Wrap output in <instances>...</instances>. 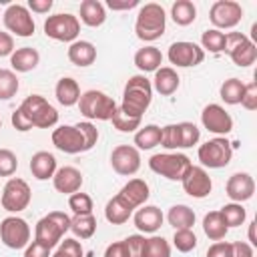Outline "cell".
I'll return each mask as SVG.
<instances>
[{
	"label": "cell",
	"instance_id": "cell-1",
	"mask_svg": "<svg viewBox=\"0 0 257 257\" xmlns=\"http://www.w3.org/2000/svg\"><path fill=\"white\" fill-rule=\"evenodd\" d=\"M153 102V84L145 74H135L126 80L124 90H122V102H120V110L128 116L135 118H143V114L147 112V108Z\"/></svg>",
	"mask_w": 257,
	"mask_h": 257
},
{
	"label": "cell",
	"instance_id": "cell-2",
	"mask_svg": "<svg viewBox=\"0 0 257 257\" xmlns=\"http://www.w3.org/2000/svg\"><path fill=\"white\" fill-rule=\"evenodd\" d=\"M165 28H167V14L161 4L149 2V4L141 6V10L137 14V22H135L137 38H141L145 42H153L165 34Z\"/></svg>",
	"mask_w": 257,
	"mask_h": 257
},
{
	"label": "cell",
	"instance_id": "cell-3",
	"mask_svg": "<svg viewBox=\"0 0 257 257\" xmlns=\"http://www.w3.org/2000/svg\"><path fill=\"white\" fill-rule=\"evenodd\" d=\"M66 231H70V217L62 211H50L48 215L38 219L34 227V241L48 249H54L62 241Z\"/></svg>",
	"mask_w": 257,
	"mask_h": 257
},
{
	"label": "cell",
	"instance_id": "cell-4",
	"mask_svg": "<svg viewBox=\"0 0 257 257\" xmlns=\"http://www.w3.org/2000/svg\"><path fill=\"white\" fill-rule=\"evenodd\" d=\"M18 110L26 116L32 128H52L58 122V110L42 94L26 96L22 104L18 106Z\"/></svg>",
	"mask_w": 257,
	"mask_h": 257
},
{
	"label": "cell",
	"instance_id": "cell-5",
	"mask_svg": "<svg viewBox=\"0 0 257 257\" xmlns=\"http://www.w3.org/2000/svg\"><path fill=\"white\" fill-rule=\"evenodd\" d=\"M78 110L86 120H110L116 110V102L106 92L92 88L80 94Z\"/></svg>",
	"mask_w": 257,
	"mask_h": 257
},
{
	"label": "cell",
	"instance_id": "cell-6",
	"mask_svg": "<svg viewBox=\"0 0 257 257\" xmlns=\"http://www.w3.org/2000/svg\"><path fill=\"white\" fill-rule=\"evenodd\" d=\"M191 159L185 153H157L149 159V169L169 181H181L191 167Z\"/></svg>",
	"mask_w": 257,
	"mask_h": 257
},
{
	"label": "cell",
	"instance_id": "cell-7",
	"mask_svg": "<svg viewBox=\"0 0 257 257\" xmlns=\"http://www.w3.org/2000/svg\"><path fill=\"white\" fill-rule=\"evenodd\" d=\"M44 34L56 42H74L80 34V20L70 12L52 14L44 20Z\"/></svg>",
	"mask_w": 257,
	"mask_h": 257
},
{
	"label": "cell",
	"instance_id": "cell-8",
	"mask_svg": "<svg viewBox=\"0 0 257 257\" xmlns=\"http://www.w3.org/2000/svg\"><path fill=\"white\" fill-rule=\"evenodd\" d=\"M233 64L245 68L257 60V44L243 32H229L225 34V50Z\"/></svg>",
	"mask_w": 257,
	"mask_h": 257
},
{
	"label": "cell",
	"instance_id": "cell-9",
	"mask_svg": "<svg viewBox=\"0 0 257 257\" xmlns=\"http://www.w3.org/2000/svg\"><path fill=\"white\" fill-rule=\"evenodd\" d=\"M197 157L203 167L209 169H223L231 163L233 159V147L225 137H215L203 143L197 151Z\"/></svg>",
	"mask_w": 257,
	"mask_h": 257
},
{
	"label": "cell",
	"instance_id": "cell-10",
	"mask_svg": "<svg viewBox=\"0 0 257 257\" xmlns=\"http://www.w3.org/2000/svg\"><path fill=\"white\" fill-rule=\"evenodd\" d=\"M30 199H32V191L28 187V183L24 179H18V177H10L2 189V197H0V203H2V209L8 211V213H20L24 211L28 205H30Z\"/></svg>",
	"mask_w": 257,
	"mask_h": 257
},
{
	"label": "cell",
	"instance_id": "cell-11",
	"mask_svg": "<svg viewBox=\"0 0 257 257\" xmlns=\"http://www.w3.org/2000/svg\"><path fill=\"white\" fill-rule=\"evenodd\" d=\"M0 241L8 247V249H24L30 243V225L18 217V215H10L6 219H2L0 223Z\"/></svg>",
	"mask_w": 257,
	"mask_h": 257
},
{
	"label": "cell",
	"instance_id": "cell-12",
	"mask_svg": "<svg viewBox=\"0 0 257 257\" xmlns=\"http://www.w3.org/2000/svg\"><path fill=\"white\" fill-rule=\"evenodd\" d=\"M2 22L8 32H12L20 38H28L36 30L34 18L24 4H10L2 14Z\"/></svg>",
	"mask_w": 257,
	"mask_h": 257
},
{
	"label": "cell",
	"instance_id": "cell-13",
	"mask_svg": "<svg viewBox=\"0 0 257 257\" xmlns=\"http://www.w3.org/2000/svg\"><path fill=\"white\" fill-rule=\"evenodd\" d=\"M243 18V8L235 0H217L209 10V20L215 30H231Z\"/></svg>",
	"mask_w": 257,
	"mask_h": 257
},
{
	"label": "cell",
	"instance_id": "cell-14",
	"mask_svg": "<svg viewBox=\"0 0 257 257\" xmlns=\"http://www.w3.org/2000/svg\"><path fill=\"white\" fill-rule=\"evenodd\" d=\"M52 145L66 155H78L86 153V141L84 133L78 128V124H60L52 131Z\"/></svg>",
	"mask_w": 257,
	"mask_h": 257
},
{
	"label": "cell",
	"instance_id": "cell-15",
	"mask_svg": "<svg viewBox=\"0 0 257 257\" xmlns=\"http://www.w3.org/2000/svg\"><path fill=\"white\" fill-rule=\"evenodd\" d=\"M167 58L171 64L179 66V68H189V66H197L205 60V50L189 40H177L169 46Z\"/></svg>",
	"mask_w": 257,
	"mask_h": 257
},
{
	"label": "cell",
	"instance_id": "cell-16",
	"mask_svg": "<svg viewBox=\"0 0 257 257\" xmlns=\"http://www.w3.org/2000/svg\"><path fill=\"white\" fill-rule=\"evenodd\" d=\"M110 167L116 175L133 177L141 169V153L133 145H118L110 153Z\"/></svg>",
	"mask_w": 257,
	"mask_h": 257
},
{
	"label": "cell",
	"instance_id": "cell-17",
	"mask_svg": "<svg viewBox=\"0 0 257 257\" xmlns=\"http://www.w3.org/2000/svg\"><path fill=\"white\" fill-rule=\"evenodd\" d=\"M201 122H203V126L209 133H213L217 137H225V135H229L233 131V118H231V114L221 104H215V102H211V104H207L203 108Z\"/></svg>",
	"mask_w": 257,
	"mask_h": 257
},
{
	"label": "cell",
	"instance_id": "cell-18",
	"mask_svg": "<svg viewBox=\"0 0 257 257\" xmlns=\"http://www.w3.org/2000/svg\"><path fill=\"white\" fill-rule=\"evenodd\" d=\"M181 183H183V191L193 199H205L213 191V181L205 171V167L191 165L185 177L181 179Z\"/></svg>",
	"mask_w": 257,
	"mask_h": 257
},
{
	"label": "cell",
	"instance_id": "cell-19",
	"mask_svg": "<svg viewBox=\"0 0 257 257\" xmlns=\"http://www.w3.org/2000/svg\"><path fill=\"white\" fill-rule=\"evenodd\" d=\"M225 193L231 199V203H245L255 193V181L249 173H233L227 179Z\"/></svg>",
	"mask_w": 257,
	"mask_h": 257
},
{
	"label": "cell",
	"instance_id": "cell-20",
	"mask_svg": "<svg viewBox=\"0 0 257 257\" xmlns=\"http://www.w3.org/2000/svg\"><path fill=\"white\" fill-rule=\"evenodd\" d=\"M82 173L76 169V167H60L56 169L54 177H52V185L58 193L62 195H72V193H78L80 187H82Z\"/></svg>",
	"mask_w": 257,
	"mask_h": 257
},
{
	"label": "cell",
	"instance_id": "cell-21",
	"mask_svg": "<svg viewBox=\"0 0 257 257\" xmlns=\"http://www.w3.org/2000/svg\"><path fill=\"white\" fill-rule=\"evenodd\" d=\"M133 221H135V227L141 233H157L161 229L163 221H165V215L155 205H143V207L137 209Z\"/></svg>",
	"mask_w": 257,
	"mask_h": 257
},
{
	"label": "cell",
	"instance_id": "cell-22",
	"mask_svg": "<svg viewBox=\"0 0 257 257\" xmlns=\"http://www.w3.org/2000/svg\"><path fill=\"white\" fill-rule=\"evenodd\" d=\"M58 165H56V157L48 151H38L32 155L30 159V173L36 181H48L54 177Z\"/></svg>",
	"mask_w": 257,
	"mask_h": 257
},
{
	"label": "cell",
	"instance_id": "cell-23",
	"mask_svg": "<svg viewBox=\"0 0 257 257\" xmlns=\"http://www.w3.org/2000/svg\"><path fill=\"white\" fill-rule=\"evenodd\" d=\"M118 195L133 207V209H139L143 207L149 197H151V189H149V183L143 181V179H131L128 183H124V187L118 191Z\"/></svg>",
	"mask_w": 257,
	"mask_h": 257
},
{
	"label": "cell",
	"instance_id": "cell-24",
	"mask_svg": "<svg viewBox=\"0 0 257 257\" xmlns=\"http://www.w3.org/2000/svg\"><path fill=\"white\" fill-rule=\"evenodd\" d=\"M151 84L153 90H157L161 96H171L177 92L181 78L173 66H161L159 70H155V78L151 80Z\"/></svg>",
	"mask_w": 257,
	"mask_h": 257
},
{
	"label": "cell",
	"instance_id": "cell-25",
	"mask_svg": "<svg viewBox=\"0 0 257 257\" xmlns=\"http://www.w3.org/2000/svg\"><path fill=\"white\" fill-rule=\"evenodd\" d=\"M66 56L74 66H90L96 60V48L88 40H74L68 46Z\"/></svg>",
	"mask_w": 257,
	"mask_h": 257
},
{
	"label": "cell",
	"instance_id": "cell-26",
	"mask_svg": "<svg viewBox=\"0 0 257 257\" xmlns=\"http://www.w3.org/2000/svg\"><path fill=\"white\" fill-rule=\"evenodd\" d=\"M38 62H40V54L32 46L16 48L10 54V66H12L14 72H30L38 66Z\"/></svg>",
	"mask_w": 257,
	"mask_h": 257
},
{
	"label": "cell",
	"instance_id": "cell-27",
	"mask_svg": "<svg viewBox=\"0 0 257 257\" xmlns=\"http://www.w3.org/2000/svg\"><path fill=\"white\" fill-rule=\"evenodd\" d=\"M161 64H163V52L157 46H143L135 52V66L143 74L159 70Z\"/></svg>",
	"mask_w": 257,
	"mask_h": 257
},
{
	"label": "cell",
	"instance_id": "cell-28",
	"mask_svg": "<svg viewBox=\"0 0 257 257\" xmlns=\"http://www.w3.org/2000/svg\"><path fill=\"white\" fill-rule=\"evenodd\" d=\"M54 96L62 106H74L80 98V86L72 76H62L54 86Z\"/></svg>",
	"mask_w": 257,
	"mask_h": 257
},
{
	"label": "cell",
	"instance_id": "cell-29",
	"mask_svg": "<svg viewBox=\"0 0 257 257\" xmlns=\"http://www.w3.org/2000/svg\"><path fill=\"white\" fill-rule=\"evenodd\" d=\"M133 211H135V209L116 193V195L106 203V207H104V219H106L110 225H122V223H126V221L131 219Z\"/></svg>",
	"mask_w": 257,
	"mask_h": 257
},
{
	"label": "cell",
	"instance_id": "cell-30",
	"mask_svg": "<svg viewBox=\"0 0 257 257\" xmlns=\"http://www.w3.org/2000/svg\"><path fill=\"white\" fill-rule=\"evenodd\" d=\"M106 20V8L102 2L98 0H82L80 2V22L90 26V28H98L102 26Z\"/></svg>",
	"mask_w": 257,
	"mask_h": 257
},
{
	"label": "cell",
	"instance_id": "cell-31",
	"mask_svg": "<svg viewBox=\"0 0 257 257\" xmlns=\"http://www.w3.org/2000/svg\"><path fill=\"white\" fill-rule=\"evenodd\" d=\"M195 219H197V215L189 205H173L167 213V221L171 227H175V231L177 229H193Z\"/></svg>",
	"mask_w": 257,
	"mask_h": 257
},
{
	"label": "cell",
	"instance_id": "cell-32",
	"mask_svg": "<svg viewBox=\"0 0 257 257\" xmlns=\"http://www.w3.org/2000/svg\"><path fill=\"white\" fill-rule=\"evenodd\" d=\"M203 231L211 241H223L229 233V227L225 225L219 211H211L203 217Z\"/></svg>",
	"mask_w": 257,
	"mask_h": 257
},
{
	"label": "cell",
	"instance_id": "cell-33",
	"mask_svg": "<svg viewBox=\"0 0 257 257\" xmlns=\"http://www.w3.org/2000/svg\"><path fill=\"white\" fill-rule=\"evenodd\" d=\"M161 145V126L159 124H145L135 133V149L151 151Z\"/></svg>",
	"mask_w": 257,
	"mask_h": 257
},
{
	"label": "cell",
	"instance_id": "cell-34",
	"mask_svg": "<svg viewBox=\"0 0 257 257\" xmlns=\"http://www.w3.org/2000/svg\"><path fill=\"white\" fill-rule=\"evenodd\" d=\"M171 18L177 26H189L197 18V6L191 0H177L171 6Z\"/></svg>",
	"mask_w": 257,
	"mask_h": 257
},
{
	"label": "cell",
	"instance_id": "cell-35",
	"mask_svg": "<svg viewBox=\"0 0 257 257\" xmlns=\"http://www.w3.org/2000/svg\"><path fill=\"white\" fill-rule=\"evenodd\" d=\"M70 231L74 239H90L96 233V219L92 213L88 215H74L70 219Z\"/></svg>",
	"mask_w": 257,
	"mask_h": 257
},
{
	"label": "cell",
	"instance_id": "cell-36",
	"mask_svg": "<svg viewBox=\"0 0 257 257\" xmlns=\"http://www.w3.org/2000/svg\"><path fill=\"white\" fill-rule=\"evenodd\" d=\"M243 90H245V82H241L239 78H227L219 88V96L225 104H239Z\"/></svg>",
	"mask_w": 257,
	"mask_h": 257
},
{
	"label": "cell",
	"instance_id": "cell-37",
	"mask_svg": "<svg viewBox=\"0 0 257 257\" xmlns=\"http://www.w3.org/2000/svg\"><path fill=\"white\" fill-rule=\"evenodd\" d=\"M177 133H179V147L181 149H189V147H195L201 139V131L195 122H189V120H183V122H177Z\"/></svg>",
	"mask_w": 257,
	"mask_h": 257
},
{
	"label": "cell",
	"instance_id": "cell-38",
	"mask_svg": "<svg viewBox=\"0 0 257 257\" xmlns=\"http://www.w3.org/2000/svg\"><path fill=\"white\" fill-rule=\"evenodd\" d=\"M219 213H221V217H223V221H225V225L229 229L243 225L245 219H247V213H245V209H243L241 203H227V205L221 207Z\"/></svg>",
	"mask_w": 257,
	"mask_h": 257
},
{
	"label": "cell",
	"instance_id": "cell-39",
	"mask_svg": "<svg viewBox=\"0 0 257 257\" xmlns=\"http://www.w3.org/2000/svg\"><path fill=\"white\" fill-rule=\"evenodd\" d=\"M20 88L18 76L14 70L0 68V100H10Z\"/></svg>",
	"mask_w": 257,
	"mask_h": 257
},
{
	"label": "cell",
	"instance_id": "cell-40",
	"mask_svg": "<svg viewBox=\"0 0 257 257\" xmlns=\"http://www.w3.org/2000/svg\"><path fill=\"white\" fill-rule=\"evenodd\" d=\"M201 48L203 50H209L213 54H219L225 50V32L221 30H215V28H209L201 34Z\"/></svg>",
	"mask_w": 257,
	"mask_h": 257
},
{
	"label": "cell",
	"instance_id": "cell-41",
	"mask_svg": "<svg viewBox=\"0 0 257 257\" xmlns=\"http://www.w3.org/2000/svg\"><path fill=\"white\" fill-rule=\"evenodd\" d=\"M143 257H171V245L165 237L153 235L145 243V253Z\"/></svg>",
	"mask_w": 257,
	"mask_h": 257
},
{
	"label": "cell",
	"instance_id": "cell-42",
	"mask_svg": "<svg viewBox=\"0 0 257 257\" xmlns=\"http://www.w3.org/2000/svg\"><path fill=\"white\" fill-rule=\"evenodd\" d=\"M110 122H112V126H114L118 133H137V128H141V118H135V116L124 114L118 106H116V110H114Z\"/></svg>",
	"mask_w": 257,
	"mask_h": 257
},
{
	"label": "cell",
	"instance_id": "cell-43",
	"mask_svg": "<svg viewBox=\"0 0 257 257\" xmlns=\"http://www.w3.org/2000/svg\"><path fill=\"white\" fill-rule=\"evenodd\" d=\"M173 245L181 253H189L197 247V235L193 229H177L173 235Z\"/></svg>",
	"mask_w": 257,
	"mask_h": 257
},
{
	"label": "cell",
	"instance_id": "cell-44",
	"mask_svg": "<svg viewBox=\"0 0 257 257\" xmlns=\"http://www.w3.org/2000/svg\"><path fill=\"white\" fill-rule=\"evenodd\" d=\"M50 257H84V249L80 241H76L74 237H66L56 245V251Z\"/></svg>",
	"mask_w": 257,
	"mask_h": 257
},
{
	"label": "cell",
	"instance_id": "cell-45",
	"mask_svg": "<svg viewBox=\"0 0 257 257\" xmlns=\"http://www.w3.org/2000/svg\"><path fill=\"white\" fill-rule=\"evenodd\" d=\"M68 207L72 209L74 215H88L92 213V199L90 195L78 191V193L68 195Z\"/></svg>",
	"mask_w": 257,
	"mask_h": 257
},
{
	"label": "cell",
	"instance_id": "cell-46",
	"mask_svg": "<svg viewBox=\"0 0 257 257\" xmlns=\"http://www.w3.org/2000/svg\"><path fill=\"white\" fill-rule=\"evenodd\" d=\"M18 169V157L10 149H0V177H12Z\"/></svg>",
	"mask_w": 257,
	"mask_h": 257
},
{
	"label": "cell",
	"instance_id": "cell-47",
	"mask_svg": "<svg viewBox=\"0 0 257 257\" xmlns=\"http://www.w3.org/2000/svg\"><path fill=\"white\" fill-rule=\"evenodd\" d=\"M122 241H124V245H126L128 257H143V253H145V243H147L145 235H141V233L128 235V237L122 239Z\"/></svg>",
	"mask_w": 257,
	"mask_h": 257
},
{
	"label": "cell",
	"instance_id": "cell-48",
	"mask_svg": "<svg viewBox=\"0 0 257 257\" xmlns=\"http://www.w3.org/2000/svg\"><path fill=\"white\" fill-rule=\"evenodd\" d=\"M239 104L245 110H255L257 108V82L245 84V90H243V96H241V102Z\"/></svg>",
	"mask_w": 257,
	"mask_h": 257
},
{
	"label": "cell",
	"instance_id": "cell-49",
	"mask_svg": "<svg viewBox=\"0 0 257 257\" xmlns=\"http://www.w3.org/2000/svg\"><path fill=\"white\" fill-rule=\"evenodd\" d=\"M78 124V128L84 133V141H86V149L90 151L94 145H96V141H98V128L90 122V120H82V122H76Z\"/></svg>",
	"mask_w": 257,
	"mask_h": 257
},
{
	"label": "cell",
	"instance_id": "cell-50",
	"mask_svg": "<svg viewBox=\"0 0 257 257\" xmlns=\"http://www.w3.org/2000/svg\"><path fill=\"white\" fill-rule=\"evenodd\" d=\"M205 257H231V243L227 241H215L209 249Z\"/></svg>",
	"mask_w": 257,
	"mask_h": 257
},
{
	"label": "cell",
	"instance_id": "cell-51",
	"mask_svg": "<svg viewBox=\"0 0 257 257\" xmlns=\"http://www.w3.org/2000/svg\"><path fill=\"white\" fill-rule=\"evenodd\" d=\"M52 255V249L40 245L38 241H32L24 247V257H50Z\"/></svg>",
	"mask_w": 257,
	"mask_h": 257
},
{
	"label": "cell",
	"instance_id": "cell-52",
	"mask_svg": "<svg viewBox=\"0 0 257 257\" xmlns=\"http://www.w3.org/2000/svg\"><path fill=\"white\" fill-rule=\"evenodd\" d=\"M14 50H16V48H14V38H12V34L0 30V58H2V56H10Z\"/></svg>",
	"mask_w": 257,
	"mask_h": 257
},
{
	"label": "cell",
	"instance_id": "cell-53",
	"mask_svg": "<svg viewBox=\"0 0 257 257\" xmlns=\"http://www.w3.org/2000/svg\"><path fill=\"white\" fill-rule=\"evenodd\" d=\"M231 257H253V247L245 241L231 243Z\"/></svg>",
	"mask_w": 257,
	"mask_h": 257
},
{
	"label": "cell",
	"instance_id": "cell-54",
	"mask_svg": "<svg viewBox=\"0 0 257 257\" xmlns=\"http://www.w3.org/2000/svg\"><path fill=\"white\" fill-rule=\"evenodd\" d=\"M102 257H128V251H126L124 241H114V243H110V245L104 249V255H102Z\"/></svg>",
	"mask_w": 257,
	"mask_h": 257
},
{
	"label": "cell",
	"instance_id": "cell-55",
	"mask_svg": "<svg viewBox=\"0 0 257 257\" xmlns=\"http://www.w3.org/2000/svg\"><path fill=\"white\" fill-rule=\"evenodd\" d=\"M52 4H54L52 0H28L26 8L36 12V14H48L52 10Z\"/></svg>",
	"mask_w": 257,
	"mask_h": 257
},
{
	"label": "cell",
	"instance_id": "cell-56",
	"mask_svg": "<svg viewBox=\"0 0 257 257\" xmlns=\"http://www.w3.org/2000/svg\"><path fill=\"white\" fill-rule=\"evenodd\" d=\"M10 120H12V126H14L16 131H20V133H26V131H30V128H32V124L26 120V116H24V114H22L18 108L12 112Z\"/></svg>",
	"mask_w": 257,
	"mask_h": 257
},
{
	"label": "cell",
	"instance_id": "cell-57",
	"mask_svg": "<svg viewBox=\"0 0 257 257\" xmlns=\"http://www.w3.org/2000/svg\"><path fill=\"white\" fill-rule=\"evenodd\" d=\"M106 6L112 12H120V10H131L139 6V0H106Z\"/></svg>",
	"mask_w": 257,
	"mask_h": 257
},
{
	"label": "cell",
	"instance_id": "cell-58",
	"mask_svg": "<svg viewBox=\"0 0 257 257\" xmlns=\"http://www.w3.org/2000/svg\"><path fill=\"white\" fill-rule=\"evenodd\" d=\"M249 245L251 247L257 245V239H255V223H249Z\"/></svg>",
	"mask_w": 257,
	"mask_h": 257
},
{
	"label": "cell",
	"instance_id": "cell-59",
	"mask_svg": "<svg viewBox=\"0 0 257 257\" xmlns=\"http://www.w3.org/2000/svg\"><path fill=\"white\" fill-rule=\"evenodd\" d=\"M0 128H2V118H0Z\"/></svg>",
	"mask_w": 257,
	"mask_h": 257
}]
</instances>
